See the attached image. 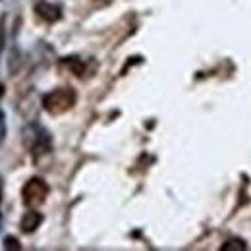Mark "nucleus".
Listing matches in <instances>:
<instances>
[{
    "mask_svg": "<svg viewBox=\"0 0 251 251\" xmlns=\"http://www.w3.org/2000/svg\"><path fill=\"white\" fill-rule=\"evenodd\" d=\"M74 104H75V91L70 87L54 89V91L45 95V99H43V108L52 116L68 112Z\"/></svg>",
    "mask_w": 251,
    "mask_h": 251,
    "instance_id": "1",
    "label": "nucleus"
},
{
    "mask_svg": "<svg viewBox=\"0 0 251 251\" xmlns=\"http://www.w3.org/2000/svg\"><path fill=\"white\" fill-rule=\"evenodd\" d=\"M47 195H49V186L43 178H31L24 189H22V199H24V205L29 207V209H37L41 207L45 201H47Z\"/></svg>",
    "mask_w": 251,
    "mask_h": 251,
    "instance_id": "2",
    "label": "nucleus"
},
{
    "mask_svg": "<svg viewBox=\"0 0 251 251\" xmlns=\"http://www.w3.org/2000/svg\"><path fill=\"white\" fill-rule=\"evenodd\" d=\"M35 12H37V16H39L41 20H45V22H49V24L58 22L60 16H62L60 6L52 4V2H39V4L35 6Z\"/></svg>",
    "mask_w": 251,
    "mask_h": 251,
    "instance_id": "3",
    "label": "nucleus"
},
{
    "mask_svg": "<svg viewBox=\"0 0 251 251\" xmlns=\"http://www.w3.org/2000/svg\"><path fill=\"white\" fill-rule=\"evenodd\" d=\"M41 222H43V215H41V213H37V211H27V213L22 217V222H20L22 232L33 234V232L41 226Z\"/></svg>",
    "mask_w": 251,
    "mask_h": 251,
    "instance_id": "4",
    "label": "nucleus"
},
{
    "mask_svg": "<svg viewBox=\"0 0 251 251\" xmlns=\"http://www.w3.org/2000/svg\"><path fill=\"white\" fill-rule=\"evenodd\" d=\"M4 250L20 251L22 250V246H20V242H18L14 236H8V238H4Z\"/></svg>",
    "mask_w": 251,
    "mask_h": 251,
    "instance_id": "5",
    "label": "nucleus"
},
{
    "mask_svg": "<svg viewBox=\"0 0 251 251\" xmlns=\"http://www.w3.org/2000/svg\"><path fill=\"white\" fill-rule=\"evenodd\" d=\"M222 250L230 251V250H246V244L242 240H230V242H224Z\"/></svg>",
    "mask_w": 251,
    "mask_h": 251,
    "instance_id": "6",
    "label": "nucleus"
},
{
    "mask_svg": "<svg viewBox=\"0 0 251 251\" xmlns=\"http://www.w3.org/2000/svg\"><path fill=\"white\" fill-rule=\"evenodd\" d=\"M4 43H6V35H4V27L0 25V54L4 50Z\"/></svg>",
    "mask_w": 251,
    "mask_h": 251,
    "instance_id": "7",
    "label": "nucleus"
}]
</instances>
